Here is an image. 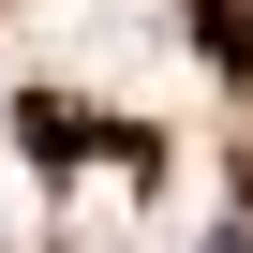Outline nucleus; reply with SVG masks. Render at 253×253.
I'll use <instances>...</instances> for the list:
<instances>
[{
	"mask_svg": "<svg viewBox=\"0 0 253 253\" xmlns=\"http://www.w3.org/2000/svg\"><path fill=\"white\" fill-rule=\"evenodd\" d=\"M15 149H30V164H75V149L149 164V134H119V119H89V104H60V89H30V104H15Z\"/></svg>",
	"mask_w": 253,
	"mask_h": 253,
	"instance_id": "nucleus-1",
	"label": "nucleus"
},
{
	"mask_svg": "<svg viewBox=\"0 0 253 253\" xmlns=\"http://www.w3.org/2000/svg\"><path fill=\"white\" fill-rule=\"evenodd\" d=\"M194 30H209V60H223V75H253V0H194Z\"/></svg>",
	"mask_w": 253,
	"mask_h": 253,
	"instance_id": "nucleus-2",
	"label": "nucleus"
}]
</instances>
